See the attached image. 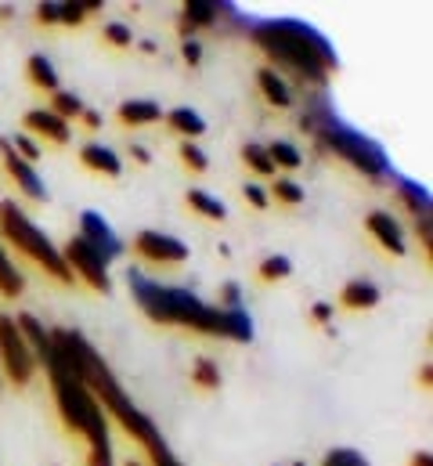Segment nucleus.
<instances>
[{"label":"nucleus","mask_w":433,"mask_h":466,"mask_svg":"<svg viewBox=\"0 0 433 466\" xmlns=\"http://www.w3.org/2000/svg\"><path fill=\"white\" fill-rule=\"evenodd\" d=\"M15 326L25 337L36 369H44L47 380H51V394H55V405H58L62 423L87 441V466H116L106 409L95 401V394L84 387V380L65 365V358L58 354L55 340H51V329L36 315H29V311L15 315Z\"/></svg>","instance_id":"obj_1"},{"label":"nucleus","mask_w":433,"mask_h":466,"mask_svg":"<svg viewBox=\"0 0 433 466\" xmlns=\"http://www.w3.org/2000/svg\"><path fill=\"white\" fill-rule=\"evenodd\" d=\"M126 286H130L134 304L159 326H177V329H192V333L235 340V344H249L253 340V319H249L246 308H238V311L210 308L192 289L156 282L141 268H126Z\"/></svg>","instance_id":"obj_2"},{"label":"nucleus","mask_w":433,"mask_h":466,"mask_svg":"<svg viewBox=\"0 0 433 466\" xmlns=\"http://www.w3.org/2000/svg\"><path fill=\"white\" fill-rule=\"evenodd\" d=\"M249 40L267 55L271 69L282 73L286 80L293 76L300 87L322 91L328 73H336L339 58L336 47L325 40L322 29H315L304 18H260L246 22Z\"/></svg>","instance_id":"obj_3"},{"label":"nucleus","mask_w":433,"mask_h":466,"mask_svg":"<svg viewBox=\"0 0 433 466\" xmlns=\"http://www.w3.org/2000/svg\"><path fill=\"white\" fill-rule=\"evenodd\" d=\"M51 340H55L58 354L65 358V365H69V369L84 380V387L95 394V401L106 409L108 416H112L134 441H141V449L159 438V427L126 398L123 383L116 380V372L108 369V361L95 350V344H91L84 333H76V329H51Z\"/></svg>","instance_id":"obj_4"},{"label":"nucleus","mask_w":433,"mask_h":466,"mask_svg":"<svg viewBox=\"0 0 433 466\" xmlns=\"http://www.w3.org/2000/svg\"><path fill=\"white\" fill-rule=\"evenodd\" d=\"M300 127L315 137V145H318L322 152L343 159L347 167H354V170L365 174L368 181H387V177H394V167H390V156L383 152V145H379L376 137H368V134L347 127V123L339 119V113L328 106V98H325L322 91H315V95L307 98V109H304V116H300Z\"/></svg>","instance_id":"obj_5"},{"label":"nucleus","mask_w":433,"mask_h":466,"mask_svg":"<svg viewBox=\"0 0 433 466\" xmlns=\"http://www.w3.org/2000/svg\"><path fill=\"white\" fill-rule=\"evenodd\" d=\"M0 242L15 246V253H22L25 260H33V264H36L44 275H51L55 282H62V286H73V282H76L73 271H69L65 260H62V249L51 242V235L44 232V228H36V225L25 218V210H22L18 203H11V199L0 203Z\"/></svg>","instance_id":"obj_6"},{"label":"nucleus","mask_w":433,"mask_h":466,"mask_svg":"<svg viewBox=\"0 0 433 466\" xmlns=\"http://www.w3.org/2000/svg\"><path fill=\"white\" fill-rule=\"evenodd\" d=\"M0 369L15 387H25L36 376V361L11 315H0Z\"/></svg>","instance_id":"obj_7"},{"label":"nucleus","mask_w":433,"mask_h":466,"mask_svg":"<svg viewBox=\"0 0 433 466\" xmlns=\"http://www.w3.org/2000/svg\"><path fill=\"white\" fill-rule=\"evenodd\" d=\"M62 260H65V268L73 271V279L87 282L95 293H112L108 264L102 260V253H98V249H91V246H87L80 235L65 242V249H62Z\"/></svg>","instance_id":"obj_8"},{"label":"nucleus","mask_w":433,"mask_h":466,"mask_svg":"<svg viewBox=\"0 0 433 466\" xmlns=\"http://www.w3.org/2000/svg\"><path fill=\"white\" fill-rule=\"evenodd\" d=\"M134 253L148 264H185L188 260V246L166 232H137L134 235Z\"/></svg>","instance_id":"obj_9"},{"label":"nucleus","mask_w":433,"mask_h":466,"mask_svg":"<svg viewBox=\"0 0 433 466\" xmlns=\"http://www.w3.org/2000/svg\"><path fill=\"white\" fill-rule=\"evenodd\" d=\"M0 159H4V170L15 177V185H18V192H22L25 199H33V203H44V199H47V188H44V181H40L36 167H33V163H25V159L11 148V141H7V137H0Z\"/></svg>","instance_id":"obj_10"},{"label":"nucleus","mask_w":433,"mask_h":466,"mask_svg":"<svg viewBox=\"0 0 433 466\" xmlns=\"http://www.w3.org/2000/svg\"><path fill=\"white\" fill-rule=\"evenodd\" d=\"M80 238H84L91 249H98L106 264H112L116 257H123V238H119L116 228L108 225L102 214H95V210H84V214H80Z\"/></svg>","instance_id":"obj_11"},{"label":"nucleus","mask_w":433,"mask_h":466,"mask_svg":"<svg viewBox=\"0 0 433 466\" xmlns=\"http://www.w3.org/2000/svg\"><path fill=\"white\" fill-rule=\"evenodd\" d=\"M365 232L372 235L387 253H394V257H405V253H408L405 228H401V221H398L390 210H372V214L365 218Z\"/></svg>","instance_id":"obj_12"},{"label":"nucleus","mask_w":433,"mask_h":466,"mask_svg":"<svg viewBox=\"0 0 433 466\" xmlns=\"http://www.w3.org/2000/svg\"><path fill=\"white\" fill-rule=\"evenodd\" d=\"M224 4L216 0H185L181 4V40H196L199 29H210L220 22Z\"/></svg>","instance_id":"obj_13"},{"label":"nucleus","mask_w":433,"mask_h":466,"mask_svg":"<svg viewBox=\"0 0 433 466\" xmlns=\"http://www.w3.org/2000/svg\"><path fill=\"white\" fill-rule=\"evenodd\" d=\"M25 134L33 137H44V141H51V145H65L69 141V123L65 119H58L51 109H29L25 113Z\"/></svg>","instance_id":"obj_14"},{"label":"nucleus","mask_w":433,"mask_h":466,"mask_svg":"<svg viewBox=\"0 0 433 466\" xmlns=\"http://www.w3.org/2000/svg\"><path fill=\"white\" fill-rule=\"evenodd\" d=\"M257 87H260L264 102H267V106H275V109H289V106H293V98H297L293 84H289L282 73H275L271 66H264V69L257 73Z\"/></svg>","instance_id":"obj_15"},{"label":"nucleus","mask_w":433,"mask_h":466,"mask_svg":"<svg viewBox=\"0 0 433 466\" xmlns=\"http://www.w3.org/2000/svg\"><path fill=\"white\" fill-rule=\"evenodd\" d=\"M390 185H394V192H398V199L419 218V214H430L433 210V199L430 192H427V185H419L416 177H401V174H394L390 177Z\"/></svg>","instance_id":"obj_16"},{"label":"nucleus","mask_w":433,"mask_h":466,"mask_svg":"<svg viewBox=\"0 0 433 466\" xmlns=\"http://www.w3.org/2000/svg\"><path fill=\"white\" fill-rule=\"evenodd\" d=\"M80 163H84L87 170H95V174H106V177H119V174H123L119 156H116L108 145H98V141H87V145L80 148Z\"/></svg>","instance_id":"obj_17"},{"label":"nucleus","mask_w":433,"mask_h":466,"mask_svg":"<svg viewBox=\"0 0 433 466\" xmlns=\"http://www.w3.org/2000/svg\"><path fill=\"white\" fill-rule=\"evenodd\" d=\"M379 286L376 282H368V279H350L347 286H343V293H339V304L343 308H350V311H368V308H376L379 304Z\"/></svg>","instance_id":"obj_18"},{"label":"nucleus","mask_w":433,"mask_h":466,"mask_svg":"<svg viewBox=\"0 0 433 466\" xmlns=\"http://www.w3.org/2000/svg\"><path fill=\"white\" fill-rule=\"evenodd\" d=\"M166 127H170L174 134H181L185 141H192V137H199V134L206 130V119L199 116L196 109L181 106V109H170V113H166Z\"/></svg>","instance_id":"obj_19"},{"label":"nucleus","mask_w":433,"mask_h":466,"mask_svg":"<svg viewBox=\"0 0 433 466\" xmlns=\"http://www.w3.org/2000/svg\"><path fill=\"white\" fill-rule=\"evenodd\" d=\"M159 119H163V109L156 102L137 98V102L119 106V123H126V127H148V123H159Z\"/></svg>","instance_id":"obj_20"},{"label":"nucleus","mask_w":433,"mask_h":466,"mask_svg":"<svg viewBox=\"0 0 433 466\" xmlns=\"http://www.w3.org/2000/svg\"><path fill=\"white\" fill-rule=\"evenodd\" d=\"M25 73H29V84L36 87V91H58V73H55V66H51V58H44V55H33L29 62H25Z\"/></svg>","instance_id":"obj_21"},{"label":"nucleus","mask_w":433,"mask_h":466,"mask_svg":"<svg viewBox=\"0 0 433 466\" xmlns=\"http://www.w3.org/2000/svg\"><path fill=\"white\" fill-rule=\"evenodd\" d=\"M22 289H25V279H22V271L15 268V260L7 257V249H4V242H0V297H22Z\"/></svg>","instance_id":"obj_22"},{"label":"nucleus","mask_w":433,"mask_h":466,"mask_svg":"<svg viewBox=\"0 0 433 466\" xmlns=\"http://www.w3.org/2000/svg\"><path fill=\"white\" fill-rule=\"evenodd\" d=\"M188 207H192L199 218H206V221H224V218H227V207H224L216 196L203 192V188H192V192H188Z\"/></svg>","instance_id":"obj_23"},{"label":"nucleus","mask_w":433,"mask_h":466,"mask_svg":"<svg viewBox=\"0 0 433 466\" xmlns=\"http://www.w3.org/2000/svg\"><path fill=\"white\" fill-rule=\"evenodd\" d=\"M267 156H271L275 170H278V167H282V170H297V167L304 163V156H300V148H297L293 141H271V145H267Z\"/></svg>","instance_id":"obj_24"},{"label":"nucleus","mask_w":433,"mask_h":466,"mask_svg":"<svg viewBox=\"0 0 433 466\" xmlns=\"http://www.w3.org/2000/svg\"><path fill=\"white\" fill-rule=\"evenodd\" d=\"M51 113L58 119H65V123H73V119H80V113H84V102L73 91H55L51 95Z\"/></svg>","instance_id":"obj_25"},{"label":"nucleus","mask_w":433,"mask_h":466,"mask_svg":"<svg viewBox=\"0 0 433 466\" xmlns=\"http://www.w3.org/2000/svg\"><path fill=\"white\" fill-rule=\"evenodd\" d=\"M242 163L253 170V174H260V177H275V163H271V156H267V148L264 145H246L242 148Z\"/></svg>","instance_id":"obj_26"},{"label":"nucleus","mask_w":433,"mask_h":466,"mask_svg":"<svg viewBox=\"0 0 433 466\" xmlns=\"http://www.w3.org/2000/svg\"><path fill=\"white\" fill-rule=\"evenodd\" d=\"M289 271H293V260L286 257V253H275V257H264L260 260V279L264 282H278V279H289Z\"/></svg>","instance_id":"obj_27"},{"label":"nucleus","mask_w":433,"mask_h":466,"mask_svg":"<svg viewBox=\"0 0 433 466\" xmlns=\"http://www.w3.org/2000/svg\"><path fill=\"white\" fill-rule=\"evenodd\" d=\"M271 196H275L278 203H286V207L304 203V188H300L293 177H275V181H271ZM271 196H267V199H271Z\"/></svg>","instance_id":"obj_28"},{"label":"nucleus","mask_w":433,"mask_h":466,"mask_svg":"<svg viewBox=\"0 0 433 466\" xmlns=\"http://www.w3.org/2000/svg\"><path fill=\"white\" fill-rule=\"evenodd\" d=\"M192 380H196L203 390H214V387H220V369H216V361H210V358H199V361H196V369H192Z\"/></svg>","instance_id":"obj_29"},{"label":"nucleus","mask_w":433,"mask_h":466,"mask_svg":"<svg viewBox=\"0 0 433 466\" xmlns=\"http://www.w3.org/2000/svg\"><path fill=\"white\" fill-rule=\"evenodd\" d=\"M322 466H368V460L357 449H332L322 456Z\"/></svg>","instance_id":"obj_30"},{"label":"nucleus","mask_w":433,"mask_h":466,"mask_svg":"<svg viewBox=\"0 0 433 466\" xmlns=\"http://www.w3.org/2000/svg\"><path fill=\"white\" fill-rule=\"evenodd\" d=\"M181 163L192 170V174H203L206 167H210V159H206V152L196 145V141H185L181 145Z\"/></svg>","instance_id":"obj_31"},{"label":"nucleus","mask_w":433,"mask_h":466,"mask_svg":"<svg viewBox=\"0 0 433 466\" xmlns=\"http://www.w3.org/2000/svg\"><path fill=\"white\" fill-rule=\"evenodd\" d=\"M145 452H148V460H152V466H181V460L170 452V445L163 441V434L156 438V441H148L145 445Z\"/></svg>","instance_id":"obj_32"},{"label":"nucleus","mask_w":433,"mask_h":466,"mask_svg":"<svg viewBox=\"0 0 433 466\" xmlns=\"http://www.w3.org/2000/svg\"><path fill=\"white\" fill-rule=\"evenodd\" d=\"M7 141H11V148H15V152H18L25 163H36V159L44 156V152H40V145H36L29 134H15V137H7Z\"/></svg>","instance_id":"obj_33"},{"label":"nucleus","mask_w":433,"mask_h":466,"mask_svg":"<svg viewBox=\"0 0 433 466\" xmlns=\"http://www.w3.org/2000/svg\"><path fill=\"white\" fill-rule=\"evenodd\" d=\"M84 18H87V11H84L80 0H65V4H58V22H65V25H80Z\"/></svg>","instance_id":"obj_34"},{"label":"nucleus","mask_w":433,"mask_h":466,"mask_svg":"<svg viewBox=\"0 0 433 466\" xmlns=\"http://www.w3.org/2000/svg\"><path fill=\"white\" fill-rule=\"evenodd\" d=\"M242 308V286L238 282H224L220 286V311H238Z\"/></svg>","instance_id":"obj_35"},{"label":"nucleus","mask_w":433,"mask_h":466,"mask_svg":"<svg viewBox=\"0 0 433 466\" xmlns=\"http://www.w3.org/2000/svg\"><path fill=\"white\" fill-rule=\"evenodd\" d=\"M106 40L112 47H130L134 44V33L123 25V22H108L106 25Z\"/></svg>","instance_id":"obj_36"},{"label":"nucleus","mask_w":433,"mask_h":466,"mask_svg":"<svg viewBox=\"0 0 433 466\" xmlns=\"http://www.w3.org/2000/svg\"><path fill=\"white\" fill-rule=\"evenodd\" d=\"M433 214H419L416 218V235H419V242H423V249H427V257H433V228H430Z\"/></svg>","instance_id":"obj_37"},{"label":"nucleus","mask_w":433,"mask_h":466,"mask_svg":"<svg viewBox=\"0 0 433 466\" xmlns=\"http://www.w3.org/2000/svg\"><path fill=\"white\" fill-rule=\"evenodd\" d=\"M242 196H246V203H249V207H257V210H267V203H271V199H267V192H264L260 185H253V181H246V185H242Z\"/></svg>","instance_id":"obj_38"},{"label":"nucleus","mask_w":433,"mask_h":466,"mask_svg":"<svg viewBox=\"0 0 433 466\" xmlns=\"http://www.w3.org/2000/svg\"><path fill=\"white\" fill-rule=\"evenodd\" d=\"M36 22H40V25H55V22H58V0L36 4Z\"/></svg>","instance_id":"obj_39"},{"label":"nucleus","mask_w":433,"mask_h":466,"mask_svg":"<svg viewBox=\"0 0 433 466\" xmlns=\"http://www.w3.org/2000/svg\"><path fill=\"white\" fill-rule=\"evenodd\" d=\"M181 55L188 66H199L203 62V44L199 40H181Z\"/></svg>","instance_id":"obj_40"},{"label":"nucleus","mask_w":433,"mask_h":466,"mask_svg":"<svg viewBox=\"0 0 433 466\" xmlns=\"http://www.w3.org/2000/svg\"><path fill=\"white\" fill-rule=\"evenodd\" d=\"M311 319H315L318 326H328V322H332V304H315V308H311Z\"/></svg>","instance_id":"obj_41"},{"label":"nucleus","mask_w":433,"mask_h":466,"mask_svg":"<svg viewBox=\"0 0 433 466\" xmlns=\"http://www.w3.org/2000/svg\"><path fill=\"white\" fill-rule=\"evenodd\" d=\"M80 119H84V127H87V130H102V113L84 109V113H80Z\"/></svg>","instance_id":"obj_42"},{"label":"nucleus","mask_w":433,"mask_h":466,"mask_svg":"<svg viewBox=\"0 0 433 466\" xmlns=\"http://www.w3.org/2000/svg\"><path fill=\"white\" fill-rule=\"evenodd\" d=\"M130 159H137V163H152V152H148L145 145H130Z\"/></svg>","instance_id":"obj_43"},{"label":"nucleus","mask_w":433,"mask_h":466,"mask_svg":"<svg viewBox=\"0 0 433 466\" xmlns=\"http://www.w3.org/2000/svg\"><path fill=\"white\" fill-rule=\"evenodd\" d=\"M412 466H433V456L430 452H416V456H412Z\"/></svg>","instance_id":"obj_44"},{"label":"nucleus","mask_w":433,"mask_h":466,"mask_svg":"<svg viewBox=\"0 0 433 466\" xmlns=\"http://www.w3.org/2000/svg\"><path fill=\"white\" fill-rule=\"evenodd\" d=\"M419 380H423V387H430V380H433V369H430V365H423V372H419Z\"/></svg>","instance_id":"obj_45"},{"label":"nucleus","mask_w":433,"mask_h":466,"mask_svg":"<svg viewBox=\"0 0 433 466\" xmlns=\"http://www.w3.org/2000/svg\"><path fill=\"white\" fill-rule=\"evenodd\" d=\"M141 51H145V55H156L159 47H156V40H141Z\"/></svg>","instance_id":"obj_46"},{"label":"nucleus","mask_w":433,"mask_h":466,"mask_svg":"<svg viewBox=\"0 0 433 466\" xmlns=\"http://www.w3.org/2000/svg\"><path fill=\"white\" fill-rule=\"evenodd\" d=\"M126 466H141V463H126Z\"/></svg>","instance_id":"obj_47"},{"label":"nucleus","mask_w":433,"mask_h":466,"mask_svg":"<svg viewBox=\"0 0 433 466\" xmlns=\"http://www.w3.org/2000/svg\"><path fill=\"white\" fill-rule=\"evenodd\" d=\"M293 466H304V463H293Z\"/></svg>","instance_id":"obj_48"},{"label":"nucleus","mask_w":433,"mask_h":466,"mask_svg":"<svg viewBox=\"0 0 433 466\" xmlns=\"http://www.w3.org/2000/svg\"><path fill=\"white\" fill-rule=\"evenodd\" d=\"M0 387H4V380H0Z\"/></svg>","instance_id":"obj_49"}]
</instances>
